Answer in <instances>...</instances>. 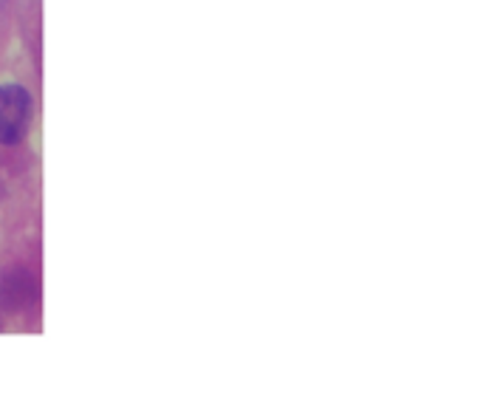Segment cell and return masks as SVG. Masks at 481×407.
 <instances>
[{"instance_id": "6da1fadb", "label": "cell", "mask_w": 481, "mask_h": 407, "mask_svg": "<svg viewBox=\"0 0 481 407\" xmlns=\"http://www.w3.org/2000/svg\"><path fill=\"white\" fill-rule=\"evenodd\" d=\"M34 119V96L21 83L0 85V145L14 147L26 142Z\"/></svg>"}]
</instances>
